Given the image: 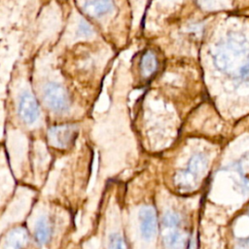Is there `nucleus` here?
<instances>
[{
	"instance_id": "f8f14e48",
	"label": "nucleus",
	"mask_w": 249,
	"mask_h": 249,
	"mask_svg": "<svg viewBox=\"0 0 249 249\" xmlns=\"http://www.w3.org/2000/svg\"><path fill=\"white\" fill-rule=\"evenodd\" d=\"M182 226V218L180 214L174 211H166L161 218V228L162 230L180 229Z\"/></svg>"
},
{
	"instance_id": "9b49d317",
	"label": "nucleus",
	"mask_w": 249,
	"mask_h": 249,
	"mask_svg": "<svg viewBox=\"0 0 249 249\" xmlns=\"http://www.w3.org/2000/svg\"><path fill=\"white\" fill-rule=\"evenodd\" d=\"M158 58L153 51L147 50L140 58L139 62V71L143 79L151 78L158 69Z\"/></svg>"
},
{
	"instance_id": "9d476101",
	"label": "nucleus",
	"mask_w": 249,
	"mask_h": 249,
	"mask_svg": "<svg viewBox=\"0 0 249 249\" xmlns=\"http://www.w3.org/2000/svg\"><path fill=\"white\" fill-rule=\"evenodd\" d=\"M52 236V224L47 215L40 216L34 227V238L39 246H44L49 243Z\"/></svg>"
},
{
	"instance_id": "20e7f679",
	"label": "nucleus",
	"mask_w": 249,
	"mask_h": 249,
	"mask_svg": "<svg viewBox=\"0 0 249 249\" xmlns=\"http://www.w3.org/2000/svg\"><path fill=\"white\" fill-rule=\"evenodd\" d=\"M18 115L25 124H33L40 119V106L34 95L28 90L21 91L18 96Z\"/></svg>"
},
{
	"instance_id": "dca6fc26",
	"label": "nucleus",
	"mask_w": 249,
	"mask_h": 249,
	"mask_svg": "<svg viewBox=\"0 0 249 249\" xmlns=\"http://www.w3.org/2000/svg\"><path fill=\"white\" fill-rule=\"evenodd\" d=\"M249 217V211H248ZM233 249H249V234L244 238H234Z\"/></svg>"
},
{
	"instance_id": "4468645a",
	"label": "nucleus",
	"mask_w": 249,
	"mask_h": 249,
	"mask_svg": "<svg viewBox=\"0 0 249 249\" xmlns=\"http://www.w3.org/2000/svg\"><path fill=\"white\" fill-rule=\"evenodd\" d=\"M239 171L240 176L242 177L244 184L249 188V155L244 157L239 163Z\"/></svg>"
},
{
	"instance_id": "1a4fd4ad",
	"label": "nucleus",
	"mask_w": 249,
	"mask_h": 249,
	"mask_svg": "<svg viewBox=\"0 0 249 249\" xmlns=\"http://www.w3.org/2000/svg\"><path fill=\"white\" fill-rule=\"evenodd\" d=\"M28 242V233L22 227H18L5 235L3 249H22Z\"/></svg>"
},
{
	"instance_id": "f257e3e1",
	"label": "nucleus",
	"mask_w": 249,
	"mask_h": 249,
	"mask_svg": "<svg viewBox=\"0 0 249 249\" xmlns=\"http://www.w3.org/2000/svg\"><path fill=\"white\" fill-rule=\"evenodd\" d=\"M213 59L220 71L234 78H249V43L242 36L232 35L219 44Z\"/></svg>"
},
{
	"instance_id": "0eeeda50",
	"label": "nucleus",
	"mask_w": 249,
	"mask_h": 249,
	"mask_svg": "<svg viewBox=\"0 0 249 249\" xmlns=\"http://www.w3.org/2000/svg\"><path fill=\"white\" fill-rule=\"evenodd\" d=\"M161 238L165 249H186L189 239L181 228L162 230Z\"/></svg>"
},
{
	"instance_id": "ddd939ff",
	"label": "nucleus",
	"mask_w": 249,
	"mask_h": 249,
	"mask_svg": "<svg viewBox=\"0 0 249 249\" xmlns=\"http://www.w3.org/2000/svg\"><path fill=\"white\" fill-rule=\"evenodd\" d=\"M107 249H126L124 236L118 231L112 232L108 238Z\"/></svg>"
},
{
	"instance_id": "6e6552de",
	"label": "nucleus",
	"mask_w": 249,
	"mask_h": 249,
	"mask_svg": "<svg viewBox=\"0 0 249 249\" xmlns=\"http://www.w3.org/2000/svg\"><path fill=\"white\" fill-rule=\"evenodd\" d=\"M83 11L90 18H100L113 12L115 9L112 1H87L82 3Z\"/></svg>"
},
{
	"instance_id": "f3484780",
	"label": "nucleus",
	"mask_w": 249,
	"mask_h": 249,
	"mask_svg": "<svg viewBox=\"0 0 249 249\" xmlns=\"http://www.w3.org/2000/svg\"><path fill=\"white\" fill-rule=\"evenodd\" d=\"M186 249H197V240L194 233L190 235Z\"/></svg>"
},
{
	"instance_id": "39448f33",
	"label": "nucleus",
	"mask_w": 249,
	"mask_h": 249,
	"mask_svg": "<svg viewBox=\"0 0 249 249\" xmlns=\"http://www.w3.org/2000/svg\"><path fill=\"white\" fill-rule=\"evenodd\" d=\"M78 127L74 124L53 125L48 131L50 143L56 148H68L76 139Z\"/></svg>"
},
{
	"instance_id": "423d86ee",
	"label": "nucleus",
	"mask_w": 249,
	"mask_h": 249,
	"mask_svg": "<svg viewBox=\"0 0 249 249\" xmlns=\"http://www.w3.org/2000/svg\"><path fill=\"white\" fill-rule=\"evenodd\" d=\"M139 231L142 238L146 241L153 240L158 232V218L155 208L151 205H144L138 213Z\"/></svg>"
},
{
	"instance_id": "7ed1b4c3",
	"label": "nucleus",
	"mask_w": 249,
	"mask_h": 249,
	"mask_svg": "<svg viewBox=\"0 0 249 249\" xmlns=\"http://www.w3.org/2000/svg\"><path fill=\"white\" fill-rule=\"evenodd\" d=\"M206 168V160L203 157L196 156L192 159L189 166L186 170L180 173V176L176 178V183L180 188L187 191L196 188L199 177L202 175Z\"/></svg>"
},
{
	"instance_id": "2eb2a0df",
	"label": "nucleus",
	"mask_w": 249,
	"mask_h": 249,
	"mask_svg": "<svg viewBox=\"0 0 249 249\" xmlns=\"http://www.w3.org/2000/svg\"><path fill=\"white\" fill-rule=\"evenodd\" d=\"M78 34L84 37H90L94 34V29L87 20L82 19L78 25Z\"/></svg>"
},
{
	"instance_id": "f03ea898",
	"label": "nucleus",
	"mask_w": 249,
	"mask_h": 249,
	"mask_svg": "<svg viewBox=\"0 0 249 249\" xmlns=\"http://www.w3.org/2000/svg\"><path fill=\"white\" fill-rule=\"evenodd\" d=\"M42 98L46 106L58 115L67 114L70 111L71 100L65 88L57 82H47L42 89Z\"/></svg>"
}]
</instances>
